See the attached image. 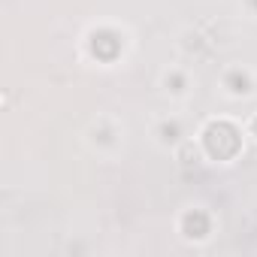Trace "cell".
<instances>
[{
	"instance_id": "obj_1",
	"label": "cell",
	"mask_w": 257,
	"mask_h": 257,
	"mask_svg": "<svg viewBox=\"0 0 257 257\" xmlns=\"http://www.w3.org/2000/svg\"><path fill=\"white\" fill-rule=\"evenodd\" d=\"M206 149H209V155L218 158V161L233 158V155L239 152V131H236L233 124H227V121L209 124V127H206Z\"/></svg>"
},
{
	"instance_id": "obj_2",
	"label": "cell",
	"mask_w": 257,
	"mask_h": 257,
	"mask_svg": "<svg viewBox=\"0 0 257 257\" xmlns=\"http://www.w3.org/2000/svg\"><path fill=\"white\" fill-rule=\"evenodd\" d=\"M251 131H254V134H257V118H254V124H251Z\"/></svg>"
}]
</instances>
